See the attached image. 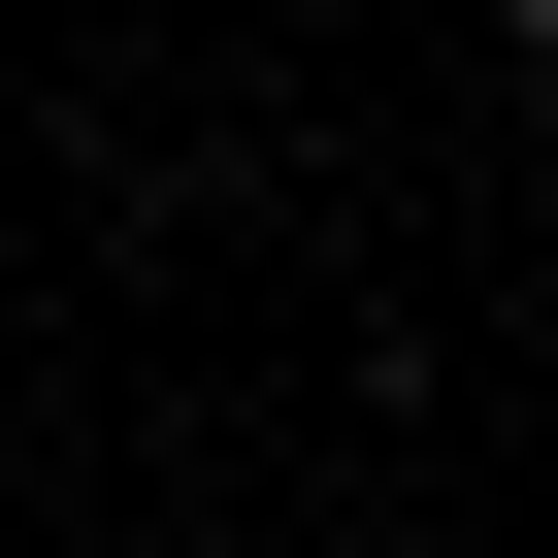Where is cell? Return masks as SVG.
<instances>
[{
  "label": "cell",
  "instance_id": "6da1fadb",
  "mask_svg": "<svg viewBox=\"0 0 558 558\" xmlns=\"http://www.w3.org/2000/svg\"><path fill=\"white\" fill-rule=\"evenodd\" d=\"M493 34H525V66H558V0H493Z\"/></svg>",
  "mask_w": 558,
  "mask_h": 558
}]
</instances>
